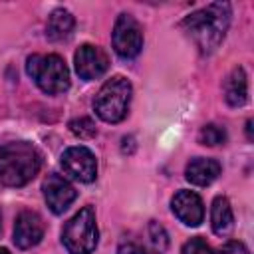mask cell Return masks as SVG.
<instances>
[{"label":"cell","mask_w":254,"mask_h":254,"mask_svg":"<svg viewBox=\"0 0 254 254\" xmlns=\"http://www.w3.org/2000/svg\"><path fill=\"white\" fill-rule=\"evenodd\" d=\"M228 24H230V4L212 2L189 14L181 26L194 40V44L202 54H210L224 40Z\"/></svg>","instance_id":"1"},{"label":"cell","mask_w":254,"mask_h":254,"mask_svg":"<svg viewBox=\"0 0 254 254\" xmlns=\"http://www.w3.org/2000/svg\"><path fill=\"white\" fill-rule=\"evenodd\" d=\"M42 157L28 141L0 143V183L6 187H24L40 171Z\"/></svg>","instance_id":"2"},{"label":"cell","mask_w":254,"mask_h":254,"mask_svg":"<svg viewBox=\"0 0 254 254\" xmlns=\"http://www.w3.org/2000/svg\"><path fill=\"white\" fill-rule=\"evenodd\" d=\"M26 71L36 85L48 93L58 95L69 87V69L58 54H34L26 60Z\"/></svg>","instance_id":"3"},{"label":"cell","mask_w":254,"mask_h":254,"mask_svg":"<svg viewBox=\"0 0 254 254\" xmlns=\"http://www.w3.org/2000/svg\"><path fill=\"white\" fill-rule=\"evenodd\" d=\"M131 93H133V87L127 77L113 75L111 79H107L99 87V91L93 99V109H95L97 117L103 119L105 123L123 121L129 113Z\"/></svg>","instance_id":"4"},{"label":"cell","mask_w":254,"mask_h":254,"mask_svg":"<svg viewBox=\"0 0 254 254\" xmlns=\"http://www.w3.org/2000/svg\"><path fill=\"white\" fill-rule=\"evenodd\" d=\"M97 224L91 206H83L62 228V242L69 254H91L97 246Z\"/></svg>","instance_id":"5"},{"label":"cell","mask_w":254,"mask_h":254,"mask_svg":"<svg viewBox=\"0 0 254 254\" xmlns=\"http://www.w3.org/2000/svg\"><path fill=\"white\" fill-rule=\"evenodd\" d=\"M111 42H113V50L119 58L123 60H131L135 56H139L141 48H143V30L139 26V22L131 16V14H119L113 26V34H111Z\"/></svg>","instance_id":"6"},{"label":"cell","mask_w":254,"mask_h":254,"mask_svg":"<svg viewBox=\"0 0 254 254\" xmlns=\"http://www.w3.org/2000/svg\"><path fill=\"white\" fill-rule=\"evenodd\" d=\"M62 169L65 175H69L71 179L79 181V183H91L97 177V161L95 155L83 147V145H75V147H67L62 155Z\"/></svg>","instance_id":"7"},{"label":"cell","mask_w":254,"mask_h":254,"mask_svg":"<svg viewBox=\"0 0 254 254\" xmlns=\"http://www.w3.org/2000/svg\"><path fill=\"white\" fill-rule=\"evenodd\" d=\"M73 64H75V71L81 79H97L101 77L107 67H109V58L107 54L93 44H83L75 50L73 54Z\"/></svg>","instance_id":"8"},{"label":"cell","mask_w":254,"mask_h":254,"mask_svg":"<svg viewBox=\"0 0 254 254\" xmlns=\"http://www.w3.org/2000/svg\"><path fill=\"white\" fill-rule=\"evenodd\" d=\"M44 220L34 210H22L14 222V244L22 250L34 248L44 238Z\"/></svg>","instance_id":"9"},{"label":"cell","mask_w":254,"mask_h":254,"mask_svg":"<svg viewBox=\"0 0 254 254\" xmlns=\"http://www.w3.org/2000/svg\"><path fill=\"white\" fill-rule=\"evenodd\" d=\"M42 190H44V198H46V202L54 214H62L64 210H67V206L77 196L75 189L64 177H60L56 173L48 175V179L42 185Z\"/></svg>","instance_id":"10"},{"label":"cell","mask_w":254,"mask_h":254,"mask_svg":"<svg viewBox=\"0 0 254 254\" xmlns=\"http://www.w3.org/2000/svg\"><path fill=\"white\" fill-rule=\"evenodd\" d=\"M175 216L187 226H198L204 218V206L194 190H179L171 200Z\"/></svg>","instance_id":"11"},{"label":"cell","mask_w":254,"mask_h":254,"mask_svg":"<svg viewBox=\"0 0 254 254\" xmlns=\"http://www.w3.org/2000/svg\"><path fill=\"white\" fill-rule=\"evenodd\" d=\"M220 175V163L214 159H206V157H194L189 161L187 169H185V177L189 183L196 185V187H206L210 185L216 177Z\"/></svg>","instance_id":"12"},{"label":"cell","mask_w":254,"mask_h":254,"mask_svg":"<svg viewBox=\"0 0 254 254\" xmlns=\"http://www.w3.org/2000/svg\"><path fill=\"white\" fill-rule=\"evenodd\" d=\"M224 99L230 107H240L246 103L248 99V81H246V73L242 67H234L228 77L224 79Z\"/></svg>","instance_id":"13"},{"label":"cell","mask_w":254,"mask_h":254,"mask_svg":"<svg viewBox=\"0 0 254 254\" xmlns=\"http://www.w3.org/2000/svg\"><path fill=\"white\" fill-rule=\"evenodd\" d=\"M210 224L214 234L218 236H228L230 230L234 228V214L232 206L226 196H216L210 206Z\"/></svg>","instance_id":"14"},{"label":"cell","mask_w":254,"mask_h":254,"mask_svg":"<svg viewBox=\"0 0 254 254\" xmlns=\"http://www.w3.org/2000/svg\"><path fill=\"white\" fill-rule=\"evenodd\" d=\"M73 26H75V18L71 16V12H67L64 8H56L50 14V18H48L46 36L52 42H62V40H65V38L71 36Z\"/></svg>","instance_id":"15"},{"label":"cell","mask_w":254,"mask_h":254,"mask_svg":"<svg viewBox=\"0 0 254 254\" xmlns=\"http://www.w3.org/2000/svg\"><path fill=\"white\" fill-rule=\"evenodd\" d=\"M147 242H149L153 254L165 252V248H167V244H169L165 228H163L159 222H155V220H151L149 226H147Z\"/></svg>","instance_id":"16"},{"label":"cell","mask_w":254,"mask_h":254,"mask_svg":"<svg viewBox=\"0 0 254 254\" xmlns=\"http://www.w3.org/2000/svg\"><path fill=\"white\" fill-rule=\"evenodd\" d=\"M198 141H200L202 145L216 147V145H220V143L226 141V131H224V127H220V125H216V123H208V125H204V127L200 129Z\"/></svg>","instance_id":"17"},{"label":"cell","mask_w":254,"mask_h":254,"mask_svg":"<svg viewBox=\"0 0 254 254\" xmlns=\"http://www.w3.org/2000/svg\"><path fill=\"white\" fill-rule=\"evenodd\" d=\"M69 131L79 137V139H91L97 129H95V123L89 119V117H79V119H71L69 121Z\"/></svg>","instance_id":"18"},{"label":"cell","mask_w":254,"mask_h":254,"mask_svg":"<svg viewBox=\"0 0 254 254\" xmlns=\"http://www.w3.org/2000/svg\"><path fill=\"white\" fill-rule=\"evenodd\" d=\"M117 254H153L149 242H141L137 238H123L119 242Z\"/></svg>","instance_id":"19"},{"label":"cell","mask_w":254,"mask_h":254,"mask_svg":"<svg viewBox=\"0 0 254 254\" xmlns=\"http://www.w3.org/2000/svg\"><path fill=\"white\" fill-rule=\"evenodd\" d=\"M183 254H214V250L200 236H194L183 244Z\"/></svg>","instance_id":"20"},{"label":"cell","mask_w":254,"mask_h":254,"mask_svg":"<svg viewBox=\"0 0 254 254\" xmlns=\"http://www.w3.org/2000/svg\"><path fill=\"white\" fill-rule=\"evenodd\" d=\"M220 254H250V252L240 240H228V242L222 244Z\"/></svg>","instance_id":"21"},{"label":"cell","mask_w":254,"mask_h":254,"mask_svg":"<svg viewBox=\"0 0 254 254\" xmlns=\"http://www.w3.org/2000/svg\"><path fill=\"white\" fill-rule=\"evenodd\" d=\"M246 133H248V139L252 141V121H248V123H246Z\"/></svg>","instance_id":"22"},{"label":"cell","mask_w":254,"mask_h":254,"mask_svg":"<svg viewBox=\"0 0 254 254\" xmlns=\"http://www.w3.org/2000/svg\"><path fill=\"white\" fill-rule=\"evenodd\" d=\"M0 254H10V252H8L6 248H0Z\"/></svg>","instance_id":"23"},{"label":"cell","mask_w":254,"mask_h":254,"mask_svg":"<svg viewBox=\"0 0 254 254\" xmlns=\"http://www.w3.org/2000/svg\"><path fill=\"white\" fill-rule=\"evenodd\" d=\"M0 232H2V212H0Z\"/></svg>","instance_id":"24"}]
</instances>
